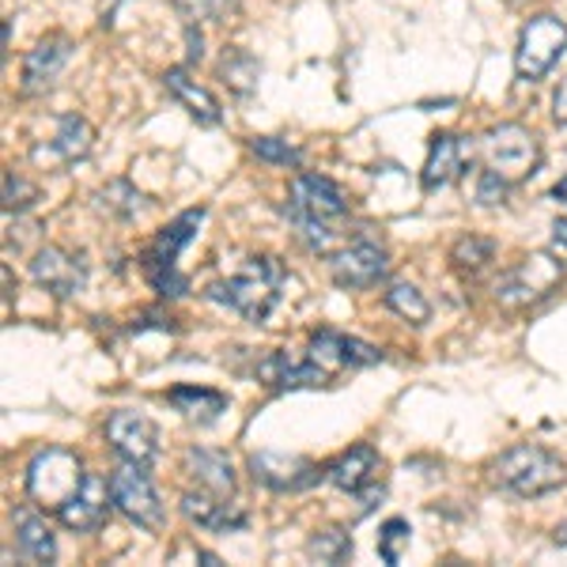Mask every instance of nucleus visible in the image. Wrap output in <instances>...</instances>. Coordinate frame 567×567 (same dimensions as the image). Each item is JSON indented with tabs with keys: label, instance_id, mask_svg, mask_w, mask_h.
<instances>
[{
	"label": "nucleus",
	"instance_id": "nucleus-1",
	"mask_svg": "<svg viewBox=\"0 0 567 567\" xmlns=\"http://www.w3.org/2000/svg\"><path fill=\"white\" fill-rule=\"evenodd\" d=\"M284 216L291 219L296 235L307 243V250L315 254H329L333 250V224L349 216V197L337 186L333 178L326 175H299L288 189V205H284Z\"/></svg>",
	"mask_w": 567,
	"mask_h": 567
},
{
	"label": "nucleus",
	"instance_id": "nucleus-2",
	"mask_svg": "<svg viewBox=\"0 0 567 567\" xmlns=\"http://www.w3.org/2000/svg\"><path fill=\"white\" fill-rule=\"evenodd\" d=\"M284 284H288V272L277 258L261 254V258H250L239 272H231L227 280L208 284V299L235 315H243L246 322H265L272 310L280 307L284 299Z\"/></svg>",
	"mask_w": 567,
	"mask_h": 567
},
{
	"label": "nucleus",
	"instance_id": "nucleus-3",
	"mask_svg": "<svg viewBox=\"0 0 567 567\" xmlns=\"http://www.w3.org/2000/svg\"><path fill=\"white\" fill-rule=\"evenodd\" d=\"M492 481L518 499H537L564 484V462L556 458L553 451H545V446L523 443V446L503 451L499 458L492 462Z\"/></svg>",
	"mask_w": 567,
	"mask_h": 567
},
{
	"label": "nucleus",
	"instance_id": "nucleus-4",
	"mask_svg": "<svg viewBox=\"0 0 567 567\" xmlns=\"http://www.w3.org/2000/svg\"><path fill=\"white\" fill-rule=\"evenodd\" d=\"M477 155L484 163V171L499 175L503 182H526L529 175L537 171L542 163V144L537 136L518 122H503V125H492L488 133L477 141Z\"/></svg>",
	"mask_w": 567,
	"mask_h": 567
},
{
	"label": "nucleus",
	"instance_id": "nucleus-5",
	"mask_svg": "<svg viewBox=\"0 0 567 567\" xmlns=\"http://www.w3.org/2000/svg\"><path fill=\"white\" fill-rule=\"evenodd\" d=\"M200 219H205V208H189V213H182L175 224L163 227L159 239L152 243V250L144 254V272H148L152 288L159 291V296L167 299H178L186 296V277H178V250L194 239V231L200 227Z\"/></svg>",
	"mask_w": 567,
	"mask_h": 567
},
{
	"label": "nucleus",
	"instance_id": "nucleus-6",
	"mask_svg": "<svg viewBox=\"0 0 567 567\" xmlns=\"http://www.w3.org/2000/svg\"><path fill=\"white\" fill-rule=\"evenodd\" d=\"M567 53V23L560 16H534L518 31V50H515V69L518 80L537 84L545 80L553 65Z\"/></svg>",
	"mask_w": 567,
	"mask_h": 567
},
{
	"label": "nucleus",
	"instance_id": "nucleus-7",
	"mask_svg": "<svg viewBox=\"0 0 567 567\" xmlns=\"http://www.w3.org/2000/svg\"><path fill=\"white\" fill-rule=\"evenodd\" d=\"M80 481H84V465L65 446H45L27 465V496L39 503V507L58 511L80 488Z\"/></svg>",
	"mask_w": 567,
	"mask_h": 567
},
{
	"label": "nucleus",
	"instance_id": "nucleus-8",
	"mask_svg": "<svg viewBox=\"0 0 567 567\" xmlns=\"http://www.w3.org/2000/svg\"><path fill=\"white\" fill-rule=\"evenodd\" d=\"M564 284V265L553 254H529L496 284V299L503 307H529L542 303Z\"/></svg>",
	"mask_w": 567,
	"mask_h": 567
},
{
	"label": "nucleus",
	"instance_id": "nucleus-9",
	"mask_svg": "<svg viewBox=\"0 0 567 567\" xmlns=\"http://www.w3.org/2000/svg\"><path fill=\"white\" fill-rule=\"evenodd\" d=\"M110 496H114V507L141 529H163V523H167L159 492H155V484L148 481L144 465H133V462L117 465V470L110 473Z\"/></svg>",
	"mask_w": 567,
	"mask_h": 567
},
{
	"label": "nucleus",
	"instance_id": "nucleus-10",
	"mask_svg": "<svg viewBox=\"0 0 567 567\" xmlns=\"http://www.w3.org/2000/svg\"><path fill=\"white\" fill-rule=\"evenodd\" d=\"M307 360L315 363L326 379H333V374H341V371L371 368V363L382 360V352L374 349V344L360 341V337L337 333V329H318V333H310Z\"/></svg>",
	"mask_w": 567,
	"mask_h": 567
},
{
	"label": "nucleus",
	"instance_id": "nucleus-11",
	"mask_svg": "<svg viewBox=\"0 0 567 567\" xmlns=\"http://www.w3.org/2000/svg\"><path fill=\"white\" fill-rule=\"evenodd\" d=\"M329 272H333L337 288H344V291L374 288L379 280H386L390 254L371 239H355L352 246H344V250L329 254Z\"/></svg>",
	"mask_w": 567,
	"mask_h": 567
},
{
	"label": "nucleus",
	"instance_id": "nucleus-12",
	"mask_svg": "<svg viewBox=\"0 0 567 567\" xmlns=\"http://www.w3.org/2000/svg\"><path fill=\"white\" fill-rule=\"evenodd\" d=\"M106 443L122 462L144 465V470L159 458V427L148 416L130 413V409H122V413L106 420Z\"/></svg>",
	"mask_w": 567,
	"mask_h": 567
},
{
	"label": "nucleus",
	"instance_id": "nucleus-13",
	"mask_svg": "<svg viewBox=\"0 0 567 567\" xmlns=\"http://www.w3.org/2000/svg\"><path fill=\"white\" fill-rule=\"evenodd\" d=\"M110 507H114V496H110V481L99 477V473H84L80 488L58 507V518L65 529H76V534H91L106 523Z\"/></svg>",
	"mask_w": 567,
	"mask_h": 567
},
{
	"label": "nucleus",
	"instance_id": "nucleus-14",
	"mask_svg": "<svg viewBox=\"0 0 567 567\" xmlns=\"http://www.w3.org/2000/svg\"><path fill=\"white\" fill-rule=\"evenodd\" d=\"M31 277L39 280L50 296L72 299V296H80L87 284V261L80 258V254L61 250V246H42L31 261Z\"/></svg>",
	"mask_w": 567,
	"mask_h": 567
},
{
	"label": "nucleus",
	"instance_id": "nucleus-15",
	"mask_svg": "<svg viewBox=\"0 0 567 567\" xmlns=\"http://www.w3.org/2000/svg\"><path fill=\"white\" fill-rule=\"evenodd\" d=\"M250 473H254V481L272 492H303L322 477V470L310 458H303V454H280V451L254 454Z\"/></svg>",
	"mask_w": 567,
	"mask_h": 567
},
{
	"label": "nucleus",
	"instance_id": "nucleus-16",
	"mask_svg": "<svg viewBox=\"0 0 567 567\" xmlns=\"http://www.w3.org/2000/svg\"><path fill=\"white\" fill-rule=\"evenodd\" d=\"M473 144L465 141V136H454V133H435L432 144H427V159H424V182L427 194H435V189H446L451 182H458L465 175V167L473 163Z\"/></svg>",
	"mask_w": 567,
	"mask_h": 567
},
{
	"label": "nucleus",
	"instance_id": "nucleus-17",
	"mask_svg": "<svg viewBox=\"0 0 567 567\" xmlns=\"http://www.w3.org/2000/svg\"><path fill=\"white\" fill-rule=\"evenodd\" d=\"M254 374H258V382L269 390H307V386L329 382L307 355L299 360V355H291V352H265L261 360L254 363Z\"/></svg>",
	"mask_w": 567,
	"mask_h": 567
},
{
	"label": "nucleus",
	"instance_id": "nucleus-18",
	"mask_svg": "<svg viewBox=\"0 0 567 567\" xmlns=\"http://www.w3.org/2000/svg\"><path fill=\"white\" fill-rule=\"evenodd\" d=\"M72 58V39L65 34H45V39L27 53L23 61V95H39L61 76V69Z\"/></svg>",
	"mask_w": 567,
	"mask_h": 567
},
{
	"label": "nucleus",
	"instance_id": "nucleus-19",
	"mask_svg": "<svg viewBox=\"0 0 567 567\" xmlns=\"http://www.w3.org/2000/svg\"><path fill=\"white\" fill-rule=\"evenodd\" d=\"M182 515L200 529H216V534H227V529L246 526V511L239 507V503L213 496V492H200V488L182 496Z\"/></svg>",
	"mask_w": 567,
	"mask_h": 567
},
{
	"label": "nucleus",
	"instance_id": "nucleus-20",
	"mask_svg": "<svg viewBox=\"0 0 567 567\" xmlns=\"http://www.w3.org/2000/svg\"><path fill=\"white\" fill-rule=\"evenodd\" d=\"M379 465H382V458H379V451H374L371 443H355L349 454H341V458L329 465L326 477H329V484H333V488L360 496V492L374 481Z\"/></svg>",
	"mask_w": 567,
	"mask_h": 567
},
{
	"label": "nucleus",
	"instance_id": "nucleus-21",
	"mask_svg": "<svg viewBox=\"0 0 567 567\" xmlns=\"http://www.w3.org/2000/svg\"><path fill=\"white\" fill-rule=\"evenodd\" d=\"M91 144H95V130L87 125V117L80 114H65L58 122V133H53L50 148H39L34 152V159H45V163H76L84 159L91 152Z\"/></svg>",
	"mask_w": 567,
	"mask_h": 567
},
{
	"label": "nucleus",
	"instance_id": "nucleus-22",
	"mask_svg": "<svg viewBox=\"0 0 567 567\" xmlns=\"http://www.w3.org/2000/svg\"><path fill=\"white\" fill-rule=\"evenodd\" d=\"M163 87H167L171 95H175L178 103L189 110V117H194L197 125H219L224 110H219L216 95L208 87H200L197 80H189L186 69H167V72H163Z\"/></svg>",
	"mask_w": 567,
	"mask_h": 567
},
{
	"label": "nucleus",
	"instance_id": "nucleus-23",
	"mask_svg": "<svg viewBox=\"0 0 567 567\" xmlns=\"http://www.w3.org/2000/svg\"><path fill=\"white\" fill-rule=\"evenodd\" d=\"M186 473L197 481L200 492H213V496L231 499L235 496V470L227 462V454L219 451H186Z\"/></svg>",
	"mask_w": 567,
	"mask_h": 567
},
{
	"label": "nucleus",
	"instance_id": "nucleus-24",
	"mask_svg": "<svg viewBox=\"0 0 567 567\" xmlns=\"http://www.w3.org/2000/svg\"><path fill=\"white\" fill-rule=\"evenodd\" d=\"M12 523H16V545H20V553L31 564H50L53 556H58V542H53L50 526H45V518L39 511L20 507L12 515Z\"/></svg>",
	"mask_w": 567,
	"mask_h": 567
},
{
	"label": "nucleus",
	"instance_id": "nucleus-25",
	"mask_svg": "<svg viewBox=\"0 0 567 567\" xmlns=\"http://www.w3.org/2000/svg\"><path fill=\"white\" fill-rule=\"evenodd\" d=\"M167 401L178 409L186 420L194 424H213V420L227 409V398L216 390H200V386H175L167 393Z\"/></svg>",
	"mask_w": 567,
	"mask_h": 567
},
{
	"label": "nucleus",
	"instance_id": "nucleus-26",
	"mask_svg": "<svg viewBox=\"0 0 567 567\" xmlns=\"http://www.w3.org/2000/svg\"><path fill=\"white\" fill-rule=\"evenodd\" d=\"M258 61L246 50H224V61H219V76L224 84L235 91V95H250V87L258 84Z\"/></svg>",
	"mask_w": 567,
	"mask_h": 567
},
{
	"label": "nucleus",
	"instance_id": "nucleus-27",
	"mask_svg": "<svg viewBox=\"0 0 567 567\" xmlns=\"http://www.w3.org/2000/svg\"><path fill=\"white\" fill-rule=\"evenodd\" d=\"M382 299H386V307L393 315L405 318V322H413V326H424L427 318H432V307H427V299L420 296L413 284H390Z\"/></svg>",
	"mask_w": 567,
	"mask_h": 567
},
{
	"label": "nucleus",
	"instance_id": "nucleus-28",
	"mask_svg": "<svg viewBox=\"0 0 567 567\" xmlns=\"http://www.w3.org/2000/svg\"><path fill=\"white\" fill-rule=\"evenodd\" d=\"M492 258H496V243L481 239V235H465V239L454 243V250H451L454 269L465 272V277H477Z\"/></svg>",
	"mask_w": 567,
	"mask_h": 567
},
{
	"label": "nucleus",
	"instance_id": "nucleus-29",
	"mask_svg": "<svg viewBox=\"0 0 567 567\" xmlns=\"http://www.w3.org/2000/svg\"><path fill=\"white\" fill-rule=\"evenodd\" d=\"M144 205V194L141 189H133L130 182H110L106 189H99L95 194V208H103L106 216H117V219H130L141 213Z\"/></svg>",
	"mask_w": 567,
	"mask_h": 567
},
{
	"label": "nucleus",
	"instance_id": "nucleus-30",
	"mask_svg": "<svg viewBox=\"0 0 567 567\" xmlns=\"http://www.w3.org/2000/svg\"><path fill=\"white\" fill-rule=\"evenodd\" d=\"M307 553L318 564H344L352 560V537L344 529H322V534H315L307 542Z\"/></svg>",
	"mask_w": 567,
	"mask_h": 567
},
{
	"label": "nucleus",
	"instance_id": "nucleus-31",
	"mask_svg": "<svg viewBox=\"0 0 567 567\" xmlns=\"http://www.w3.org/2000/svg\"><path fill=\"white\" fill-rule=\"evenodd\" d=\"M250 152L265 163H277V167H296L299 163V148H291V144L280 141V136H254Z\"/></svg>",
	"mask_w": 567,
	"mask_h": 567
},
{
	"label": "nucleus",
	"instance_id": "nucleus-32",
	"mask_svg": "<svg viewBox=\"0 0 567 567\" xmlns=\"http://www.w3.org/2000/svg\"><path fill=\"white\" fill-rule=\"evenodd\" d=\"M409 534H413V529H409L405 518H390V523L379 529V556L382 560L401 564V548L409 545Z\"/></svg>",
	"mask_w": 567,
	"mask_h": 567
},
{
	"label": "nucleus",
	"instance_id": "nucleus-33",
	"mask_svg": "<svg viewBox=\"0 0 567 567\" xmlns=\"http://www.w3.org/2000/svg\"><path fill=\"white\" fill-rule=\"evenodd\" d=\"M239 0H175V8L189 20H227Z\"/></svg>",
	"mask_w": 567,
	"mask_h": 567
},
{
	"label": "nucleus",
	"instance_id": "nucleus-34",
	"mask_svg": "<svg viewBox=\"0 0 567 567\" xmlns=\"http://www.w3.org/2000/svg\"><path fill=\"white\" fill-rule=\"evenodd\" d=\"M34 197H39V189L31 186L23 175H16V171H8L4 175V208L12 213V208H27L34 205Z\"/></svg>",
	"mask_w": 567,
	"mask_h": 567
},
{
	"label": "nucleus",
	"instance_id": "nucleus-35",
	"mask_svg": "<svg viewBox=\"0 0 567 567\" xmlns=\"http://www.w3.org/2000/svg\"><path fill=\"white\" fill-rule=\"evenodd\" d=\"M511 182H503L499 175H492V171H484L481 182H477V200L481 205H503V197H507Z\"/></svg>",
	"mask_w": 567,
	"mask_h": 567
},
{
	"label": "nucleus",
	"instance_id": "nucleus-36",
	"mask_svg": "<svg viewBox=\"0 0 567 567\" xmlns=\"http://www.w3.org/2000/svg\"><path fill=\"white\" fill-rule=\"evenodd\" d=\"M553 122L556 125H567V76L556 84V95H553Z\"/></svg>",
	"mask_w": 567,
	"mask_h": 567
},
{
	"label": "nucleus",
	"instance_id": "nucleus-37",
	"mask_svg": "<svg viewBox=\"0 0 567 567\" xmlns=\"http://www.w3.org/2000/svg\"><path fill=\"white\" fill-rule=\"evenodd\" d=\"M186 42H189V53H186V58H189V65H197V61L205 58V50H200V45H205V39H200V31H197L194 23L186 27Z\"/></svg>",
	"mask_w": 567,
	"mask_h": 567
},
{
	"label": "nucleus",
	"instance_id": "nucleus-38",
	"mask_svg": "<svg viewBox=\"0 0 567 567\" xmlns=\"http://www.w3.org/2000/svg\"><path fill=\"white\" fill-rule=\"evenodd\" d=\"M553 235H556V243H560L564 250H567V219H556V224H553Z\"/></svg>",
	"mask_w": 567,
	"mask_h": 567
},
{
	"label": "nucleus",
	"instance_id": "nucleus-39",
	"mask_svg": "<svg viewBox=\"0 0 567 567\" xmlns=\"http://www.w3.org/2000/svg\"><path fill=\"white\" fill-rule=\"evenodd\" d=\"M553 197L560 200V205H567V175H564V178H560V182H556V186H553Z\"/></svg>",
	"mask_w": 567,
	"mask_h": 567
}]
</instances>
